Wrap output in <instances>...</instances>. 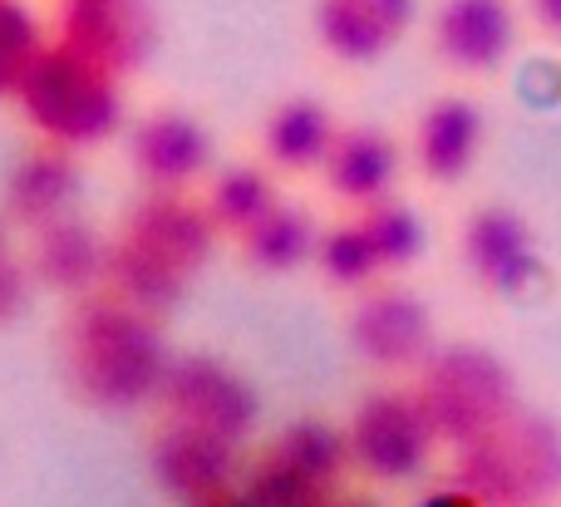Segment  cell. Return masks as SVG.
<instances>
[{"mask_svg":"<svg viewBox=\"0 0 561 507\" xmlns=\"http://www.w3.org/2000/svg\"><path fill=\"white\" fill-rule=\"evenodd\" d=\"M69 380L89 404L128 410L163 390L168 355L144 311L124 301H84L65 325Z\"/></svg>","mask_w":561,"mask_h":507,"instance_id":"cell-1","label":"cell"},{"mask_svg":"<svg viewBox=\"0 0 561 507\" xmlns=\"http://www.w3.org/2000/svg\"><path fill=\"white\" fill-rule=\"evenodd\" d=\"M458 488L483 507H542L561 493V434L537 414H513L458 449Z\"/></svg>","mask_w":561,"mask_h":507,"instance_id":"cell-2","label":"cell"},{"mask_svg":"<svg viewBox=\"0 0 561 507\" xmlns=\"http://www.w3.org/2000/svg\"><path fill=\"white\" fill-rule=\"evenodd\" d=\"M419 410H424L434 439L463 443L493 434L503 419L517 414V384L507 365L483 345H448V350L428 355L424 380H419Z\"/></svg>","mask_w":561,"mask_h":507,"instance_id":"cell-3","label":"cell"},{"mask_svg":"<svg viewBox=\"0 0 561 507\" xmlns=\"http://www.w3.org/2000/svg\"><path fill=\"white\" fill-rule=\"evenodd\" d=\"M114 74L94 69L75 49H39L20 74L15 94L25 104L30 124H39L55 143H99L118 124V94L108 84Z\"/></svg>","mask_w":561,"mask_h":507,"instance_id":"cell-4","label":"cell"},{"mask_svg":"<svg viewBox=\"0 0 561 507\" xmlns=\"http://www.w3.org/2000/svg\"><path fill=\"white\" fill-rule=\"evenodd\" d=\"M59 35L65 49H75L94 69L124 74L144 65V55L153 49V20H148V0H65Z\"/></svg>","mask_w":561,"mask_h":507,"instance_id":"cell-5","label":"cell"},{"mask_svg":"<svg viewBox=\"0 0 561 507\" xmlns=\"http://www.w3.org/2000/svg\"><path fill=\"white\" fill-rule=\"evenodd\" d=\"M163 400L173 410V419L197 424V429L217 434V439L237 443L247 439L256 419V400L242 380H237L227 365L207 360V355H187V360H173L163 375Z\"/></svg>","mask_w":561,"mask_h":507,"instance_id":"cell-6","label":"cell"},{"mask_svg":"<svg viewBox=\"0 0 561 507\" xmlns=\"http://www.w3.org/2000/svg\"><path fill=\"white\" fill-rule=\"evenodd\" d=\"M428 443H434V429H428L419 400L409 394H375L365 400V410L355 414V429H350V449L365 463L375 479H414L428 459Z\"/></svg>","mask_w":561,"mask_h":507,"instance_id":"cell-7","label":"cell"},{"mask_svg":"<svg viewBox=\"0 0 561 507\" xmlns=\"http://www.w3.org/2000/svg\"><path fill=\"white\" fill-rule=\"evenodd\" d=\"M463 262L488 291L497 296H523L537 281L542 262H537L533 227L513 212V207H478L463 227Z\"/></svg>","mask_w":561,"mask_h":507,"instance_id":"cell-8","label":"cell"},{"mask_svg":"<svg viewBox=\"0 0 561 507\" xmlns=\"http://www.w3.org/2000/svg\"><path fill=\"white\" fill-rule=\"evenodd\" d=\"M438 55L463 74H488L513 49V5L507 0H444L434 20Z\"/></svg>","mask_w":561,"mask_h":507,"instance_id":"cell-9","label":"cell"},{"mask_svg":"<svg viewBox=\"0 0 561 507\" xmlns=\"http://www.w3.org/2000/svg\"><path fill=\"white\" fill-rule=\"evenodd\" d=\"M153 469L168 493L187 503H207L232 479V443L197 429V424L173 419V429H163L153 443Z\"/></svg>","mask_w":561,"mask_h":507,"instance_id":"cell-10","label":"cell"},{"mask_svg":"<svg viewBox=\"0 0 561 507\" xmlns=\"http://www.w3.org/2000/svg\"><path fill=\"white\" fill-rule=\"evenodd\" d=\"M350 341L375 365H419L428 360V311L409 291H379L355 311Z\"/></svg>","mask_w":561,"mask_h":507,"instance_id":"cell-11","label":"cell"},{"mask_svg":"<svg viewBox=\"0 0 561 507\" xmlns=\"http://www.w3.org/2000/svg\"><path fill=\"white\" fill-rule=\"evenodd\" d=\"M414 20V0H320V39L340 59H379Z\"/></svg>","mask_w":561,"mask_h":507,"instance_id":"cell-12","label":"cell"},{"mask_svg":"<svg viewBox=\"0 0 561 507\" xmlns=\"http://www.w3.org/2000/svg\"><path fill=\"white\" fill-rule=\"evenodd\" d=\"M213 212L183 203V197H148L128 222V242H138L144 252L173 262L178 272H193L207 252H213Z\"/></svg>","mask_w":561,"mask_h":507,"instance_id":"cell-13","label":"cell"},{"mask_svg":"<svg viewBox=\"0 0 561 507\" xmlns=\"http://www.w3.org/2000/svg\"><path fill=\"white\" fill-rule=\"evenodd\" d=\"M483 143V114L473 99H438L428 104V114L419 118V163L434 183H458L468 177Z\"/></svg>","mask_w":561,"mask_h":507,"instance_id":"cell-14","label":"cell"},{"mask_svg":"<svg viewBox=\"0 0 561 507\" xmlns=\"http://www.w3.org/2000/svg\"><path fill=\"white\" fill-rule=\"evenodd\" d=\"M104 276H108V286H114L118 301L134 306V311H144V315L173 311L187 291V272H178V266L163 262V256L144 252V246L128 242V237L104 256Z\"/></svg>","mask_w":561,"mask_h":507,"instance_id":"cell-15","label":"cell"},{"mask_svg":"<svg viewBox=\"0 0 561 507\" xmlns=\"http://www.w3.org/2000/svg\"><path fill=\"white\" fill-rule=\"evenodd\" d=\"M134 158H138V168H144V177H153L158 187H178L207 163V138L193 118L158 114L138 128Z\"/></svg>","mask_w":561,"mask_h":507,"instance_id":"cell-16","label":"cell"},{"mask_svg":"<svg viewBox=\"0 0 561 507\" xmlns=\"http://www.w3.org/2000/svg\"><path fill=\"white\" fill-rule=\"evenodd\" d=\"M399 153L385 134H369V128H355V134L335 138L325 153V173L330 187L345 197H359V203H375L385 197V187L394 183Z\"/></svg>","mask_w":561,"mask_h":507,"instance_id":"cell-17","label":"cell"},{"mask_svg":"<svg viewBox=\"0 0 561 507\" xmlns=\"http://www.w3.org/2000/svg\"><path fill=\"white\" fill-rule=\"evenodd\" d=\"M75 187H79V173H75V163H69V153L39 148V153L20 158V168L10 173V212H15L20 222L45 227L65 212Z\"/></svg>","mask_w":561,"mask_h":507,"instance_id":"cell-18","label":"cell"},{"mask_svg":"<svg viewBox=\"0 0 561 507\" xmlns=\"http://www.w3.org/2000/svg\"><path fill=\"white\" fill-rule=\"evenodd\" d=\"M35 272H39V281L59 286V291H84L104 272V252H99L89 227L55 217L35 237Z\"/></svg>","mask_w":561,"mask_h":507,"instance_id":"cell-19","label":"cell"},{"mask_svg":"<svg viewBox=\"0 0 561 507\" xmlns=\"http://www.w3.org/2000/svg\"><path fill=\"white\" fill-rule=\"evenodd\" d=\"M266 143H272V158L286 168H310L330 153V118L316 99H290V104L276 108L272 128H266Z\"/></svg>","mask_w":561,"mask_h":507,"instance_id":"cell-20","label":"cell"},{"mask_svg":"<svg viewBox=\"0 0 561 507\" xmlns=\"http://www.w3.org/2000/svg\"><path fill=\"white\" fill-rule=\"evenodd\" d=\"M242 237H247V256L256 266H266V272H290V266H300L310 256V222L300 212H290V207H272Z\"/></svg>","mask_w":561,"mask_h":507,"instance_id":"cell-21","label":"cell"},{"mask_svg":"<svg viewBox=\"0 0 561 507\" xmlns=\"http://www.w3.org/2000/svg\"><path fill=\"white\" fill-rule=\"evenodd\" d=\"M272 207H276V187L256 168H232L213 187V217L222 227H237V232H252Z\"/></svg>","mask_w":561,"mask_h":507,"instance_id":"cell-22","label":"cell"},{"mask_svg":"<svg viewBox=\"0 0 561 507\" xmlns=\"http://www.w3.org/2000/svg\"><path fill=\"white\" fill-rule=\"evenodd\" d=\"M330 483L310 479L300 463H290L280 449H272L252 473V498L262 507H320V493Z\"/></svg>","mask_w":561,"mask_h":507,"instance_id":"cell-23","label":"cell"},{"mask_svg":"<svg viewBox=\"0 0 561 507\" xmlns=\"http://www.w3.org/2000/svg\"><path fill=\"white\" fill-rule=\"evenodd\" d=\"M359 232L369 237L379 266H404V262H414V252L424 246L419 217L409 212V207H399V203H375L365 212V222H359Z\"/></svg>","mask_w":561,"mask_h":507,"instance_id":"cell-24","label":"cell"},{"mask_svg":"<svg viewBox=\"0 0 561 507\" xmlns=\"http://www.w3.org/2000/svg\"><path fill=\"white\" fill-rule=\"evenodd\" d=\"M276 449L286 453L290 463H300V469H306L310 479H320V483L335 479V473H340V459H345V439H340L330 424H316V419L290 424V429L280 434Z\"/></svg>","mask_w":561,"mask_h":507,"instance_id":"cell-25","label":"cell"},{"mask_svg":"<svg viewBox=\"0 0 561 507\" xmlns=\"http://www.w3.org/2000/svg\"><path fill=\"white\" fill-rule=\"evenodd\" d=\"M39 55V30L30 20L25 5L0 0V94L20 84V74L30 69V59Z\"/></svg>","mask_w":561,"mask_h":507,"instance_id":"cell-26","label":"cell"},{"mask_svg":"<svg viewBox=\"0 0 561 507\" xmlns=\"http://www.w3.org/2000/svg\"><path fill=\"white\" fill-rule=\"evenodd\" d=\"M320 266H325L330 281L359 286V281H369V272L379 266V256H375V246H369V237L359 232V227H340V232H330L325 246H320Z\"/></svg>","mask_w":561,"mask_h":507,"instance_id":"cell-27","label":"cell"},{"mask_svg":"<svg viewBox=\"0 0 561 507\" xmlns=\"http://www.w3.org/2000/svg\"><path fill=\"white\" fill-rule=\"evenodd\" d=\"M20 301H25V276H20V266L10 262L5 252H0V321H10V315L20 311Z\"/></svg>","mask_w":561,"mask_h":507,"instance_id":"cell-28","label":"cell"},{"mask_svg":"<svg viewBox=\"0 0 561 507\" xmlns=\"http://www.w3.org/2000/svg\"><path fill=\"white\" fill-rule=\"evenodd\" d=\"M527 15H533V25L542 35L561 39V0H527Z\"/></svg>","mask_w":561,"mask_h":507,"instance_id":"cell-29","label":"cell"},{"mask_svg":"<svg viewBox=\"0 0 561 507\" xmlns=\"http://www.w3.org/2000/svg\"><path fill=\"white\" fill-rule=\"evenodd\" d=\"M424 507H483V503H478L468 488H444V493H434Z\"/></svg>","mask_w":561,"mask_h":507,"instance_id":"cell-30","label":"cell"},{"mask_svg":"<svg viewBox=\"0 0 561 507\" xmlns=\"http://www.w3.org/2000/svg\"><path fill=\"white\" fill-rule=\"evenodd\" d=\"M203 507H262V503H256L252 493H247V498H222V493H217V498H207Z\"/></svg>","mask_w":561,"mask_h":507,"instance_id":"cell-31","label":"cell"},{"mask_svg":"<svg viewBox=\"0 0 561 507\" xmlns=\"http://www.w3.org/2000/svg\"><path fill=\"white\" fill-rule=\"evenodd\" d=\"M350 507H369V503H350Z\"/></svg>","mask_w":561,"mask_h":507,"instance_id":"cell-32","label":"cell"}]
</instances>
